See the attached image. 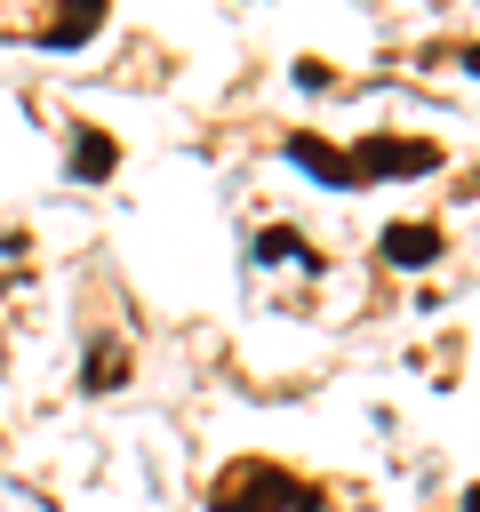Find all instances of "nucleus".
Listing matches in <instances>:
<instances>
[{"label": "nucleus", "mask_w": 480, "mask_h": 512, "mask_svg": "<svg viewBox=\"0 0 480 512\" xmlns=\"http://www.w3.org/2000/svg\"><path fill=\"white\" fill-rule=\"evenodd\" d=\"M208 512H320V488H304L296 472H280L264 456H240L208 480Z\"/></svg>", "instance_id": "1"}, {"label": "nucleus", "mask_w": 480, "mask_h": 512, "mask_svg": "<svg viewBox=\"0 0 480 512\" xmlns=\"http://www.w3.org/2000/svg\"><path fill=\"white\" fill-rule=\"evenodd\" d=\"M440 160H448V152H440L432 136H392V128L352 144V176H360V184H376V176H432Z\"/></svg>", "instance_id": "2"}, {"label": "nucleus", "mask_w": 480, "mask_h": 512, "mask_svg": "<svg viewBox=\"0 0 480 512\" xmlns=\"http://www.w3.org/2000/svg\"><path fill=\"white\" fill-rule=\"evenodd\" d=\"M280 152H288V168H304V176H312V184H328V192L360 184V176H352V152H336V144H320V136H304V128H296Z\"/></svg>", "instance_id": "4"}, {"label": "nucleus", "mask_w": 480, "mask_h": 512, "mask_svg": "<svg viewBox=\"0 0 480 512\" xmlns=\"http://www.w3.org/2000/svg\"><path fill=\"white\" fill-rule=\"evenodd\" d=\"M120 168V144L104 128H72V184H104Z\"/></svg>", "instance_id": "7"}, {"label": "nucleus", "mask_w": 480, "mask_h": 512, "mask_svg": "<svg viewBox=\"0 0 480 512\" xmlns=\"http://www.w3.org/2000/svg\"><path fill=\"white\" fill-rule=\"evenodd\" d=\"M440 248H448V232H440V224H416V216L384 224V240H376V256H384L392 272H424V264H440Z\"/></svg>", "instance_id": "3"}, {"label": "nucleus", "mask_w": 480, "mask_h": 512, "mask_svg": "<svg viewBox=\"0 0 480 512\" xmlns=\"http://www.w3.org/2000/svg\"><path fill=\"white\" fill-rule=\"evenodd\" d=\"M464 72H480V40H472V48H464Z\"/></svg>", "instance_id": "8"}, {"label": "nucleus", "mask_w": 480, "mask_h": 512, "mask_svg": "<svg viewBox=\"0 0 480 512\" xmlns=\"http://www.w3.org/2000/svg\"><path fill=\"white\" fill-rule=\"evenodd\" d=\"M256 264H272V272H320V256H312V240L296 232V224H272V232H256V248H248Z\"/></svg>", "instance_id": "5"}, {"label": "nucleus", "mask_w": 480, "mask_h": 512, "mask_svg": "<svg viewBox=\"0 0 480 512\" xmlns=\"http://www.w3.org/2000/svg\"><path fill=\"white\" fill-rule=\"evenodd\" d=\"M464 512H480V488H464Z\"/></svg>", "instance_id": "9"}, {"label": "nucleus", "mask_w": 480, "mask_h": 512, "mask_svg": "<svg viewBox=\"0 0 480 512\" xmlns=\"http://www.w3.org/2000/svg\"><path fill=\"white\" fill-rule=\"evenodd\" d=\"M96 32H104V8H96V0H72V8L48 16L32 40H40V48H80V40H96Z\"/></svg>", "instance_id": "6"}]
</instances>
